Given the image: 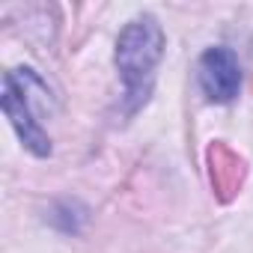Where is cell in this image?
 I'll list each match as a JSON object with an SVG mask.
<instances>
[{"instance_id": "1", "label": "cell", "mask_w": 253, "mask_h": 253, "mask_svg": "<svg viewBox=\"0 0 253 253\" xmlns=\"http://www.w3.org/2000/svg\"><path fill=\"white\" fill-rule=\"evenodd\" d=\"M164 54V30L152 15L134 18L119 33L116 42V66L125 84V98H128V113L137 110L155 84V69Z\"/></svg>"}, {"instance_id": "2", "label": "cell", "mask_w": 253, "mask_h": 253, "mask_svg": "<svg viewBox=\"0 0 253 253\" xmlns=\"http://www.w3.org/2000/svg\"><path fill=\"white\" fill-rule=\"evenodd\" d=\"M24 81H27V72H24ZM24 81H21L18 72H6V78H3V110H6V116L12 122V128L18 131L21 143L33 155L45 158V155H51V137L42 131V125L33 119V110H30V101H27V84Z\"/></svg>"}, {"instance_id": "3", "label": "cell", "mask_w": 253, "mask_h": 253, "mask_svg": "<svg viewBox=\"0 0 253 253\" xmlns=\"http://www.w3.org/2000/svg\"><path fill=\"white\" fill-rule=\"evenodd\" d=\"M200 86L209 101L226 104L241 89V66L229 48H209L200 57Z\"/></svg>"}, {"instance_id": "4", "label": "cell", "mask_w": 253, "mask_h": 253, "mask_svg": "<svg viewBox=\"0 0 253 253\" xmlns=\"http://www.w3.org/2000/svg\"><path fill=\"white\" fill-rule=\"evenodd\" d=\"M209 158H211V182L217 185V191H235L241 179V161H235L226 146H211Z\"/></svg>"}]
</instances>
